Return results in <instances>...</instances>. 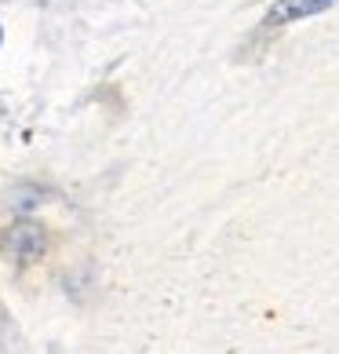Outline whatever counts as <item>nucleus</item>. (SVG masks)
Returning <instances> with one entry per match:
<instances>
[{
    "mask_svg": "<svg viewBox=\"0 0 339 354\" xmlns=\"http://www.w3.org/2000/svg\"><path fill=\"white\" fill-rule=\"evenodd\" d=\"M336 0H278L270 11H267V22L270 26H281V22H299L307 15H321L325 8H332Z\"/></svg>",
    "mask_w": 339,
    "mask_h": 354,
    "instance_id": "nucleus-1",
    "label": "nucleus"
},
{
    "mask_svg": "<svg viewBox=\"0 0 339 354\" xmlns=\"http://www.w3.org/2000/svg\"><path fill=\"white\" fill-rule=\"evenodd\" d=\"M41 245H44V238H41V230H37L33 223H15V227L8 230V238H4L8 252L11 256H22V259L37 256V252H41Z\"/></svg>",
    "mask_w": 339,
    "mask_h": 354,
    "instance_id": "nucleus-2",
    "label": "nucleus"
}]
</instances>
